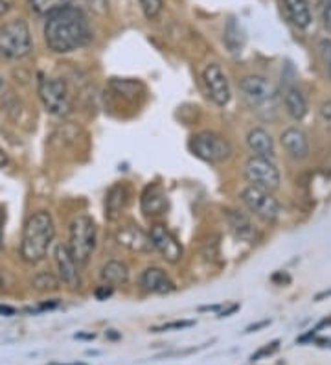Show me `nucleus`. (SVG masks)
<instances>
[{
	"label": "nucleus",
	"mask_w": 331,
	"mask_h": 365,
	"mask_svg": "<svg viewBox=\"0 0 331 365\" xmlns=\"http://www.w3.org/2000/svg\"><path fill=\"white\" fill-rule=\"evenodd\" d=\"M280 349V339H274V341L267 343L265 347H261L260 351H256L254 354L251 356V361H258L261 360V358H267V356H273V354H276Z\"/></svg>",
	"instance_id": "c85d7f7f"
},
{
	"label": "nucleus",
	"mask_w": 331,
	"mask_h": 365,
	"mask_svg": "<svg viewBox=\"0 0 331 365\" xmlns=\"http://www.w3.org/2000/svg\"><path fill=\"white\" fill-rule=\"evenodd\" d=\"M31 52L30 26L24 19H14L0 28V56L6 59H22Z\"/></svg>",
	"instance_id": "39448f33"
},
{
	"label": "nucleus",
	"mask_w": 331,
	"mask_h": 365,
	"mask_svg": "<svg viewBox=\"0 0 331 365\" xmlns=\"http://www.w3.org/2000/svg\"><path fill=\"white\" fill-rule=\"evenodd\" d=\"M243 175L252 187H260L270 192L280 187V170L270 159L256 155L248 157L243 168Z\"/></svg>",
	"instance_id": "1a4fd4ad"
},
{
	"label": "nucleus",
	"mask_w": 331,
	"mask_h": 365,
	"mask_svg": "<svg viewBox=\"0 0 331 365\" xmlns=\"http://www.w3.org/2000/svg\"><path fill=\"white\" fill-rule=\"evenodd\" d=\"M324 327H331V316H330V317H326V319L320 321V323H318V325L315 327L313 330H315V332H318V330H322Z\"/></svg>",
	"instance_id": "ea45409f"
},
{
	"label": "nucleus",
	"mask_w": 331,
	"mask_h": 365,
	"mask_svg": "<svg viewBox=\"0 0 331 365\" xmlns=\"http://www.w3.org/2000/svg\"><path fill=\"white\" fill-rule=\"evenodd\" d=\"M129 190L124 182H116L109 188L105 197V218L107 222H118L127 207Z\"/></svg>",
	"instance_id": "dca6fc26"
},
{
	"label": "nucleus",
	"mask_w": 331,
	"mask_h": 365,
	"mask_svg": "<svg viewBox=\"0 0 331 365\" xmlns=\"http://www.w3.org/2000/svg\"><path fill=\"white\" fill-rule=\"evenodd\" d=\"M39 98L44 109L56 116H66L72 113L70 94L66 83L59 78H43L39 80Z\"/></svg>",
	"instance_id": "6e6552de"
},
{
	"label": "nucleus",
	"mask_w": 331,
	"mask_h": 365,
	"mask_svg": "<svg viewBox=\"0 0 331 365\" xmlns=\"http://www.w3.org/2000/svg\"><path fill=\"white\" fill-rule=\"evenodd\" d=\"M239 197H241L243 205L263 222H276L280 218L282 207H280L278 200L273 196L270 190L248 185V187L243 188Z\"/></svg>",
	"instance_id": "0eeeda50"
},
{
	"label": "nucleus",
	"mask_w": 331,
	"mask_h": 365,
	"mask_svg": "<svg viewBox=\"0 0 331 365\" xmlns=\"http://www.w3.org/2000/svg\"><path fill=\"white\" fill-rule=\"evenodd\" d=\"M96 223L90 216H78L70 223V238L68 250L80 266H87L94 250H96Z\"/></svg>",
	"instance_id": "20e7f679"
},
{
	"label": "nucleus",
	"mask_w": 331,
	"mask_h": 365,
	"mask_svg": "<svg viewBox=\"0 0 331 365\" xmlns=\"http://www.w3.org/2000/svg\"><path fill=\"white\" fill-rule=\"evenodd\" d=\"M31 286H33L37 292H58L59 281L52 275V273L43 272L37 273V275L31 279Z\"/></svg>",
	"instance_id": "393cba45"
},
{
	"label": "nucleus",
	"mask_w": 331,
	"mask_h": 365,
	"mask_svg": "<svg viewBox=\"0 0 331 365\" xmlns=\"http://www.w3.org/2000/svg\"><path fill=\"white\" fill-rule=\"evenodd\" d=\"M53 257H56V266H58L59 279H61L68 288H80V264L75 262V259L72 257L68 245L59 244L58 247H56Z\"/></svg>",
	"instance_id": "f8f14e48"
},
{
	"label": "nucleus",
	"mask_w": 331,
	"mask_h": 365,
	"mask_svg": "<svg viewBox=\"0 0 331 365\" xmlns=\"http://www.w3.org/2000/svg\"><path fill=\"white\" fill-rule=\"evenodd\" d=\"M56 236V225L48 212L39 210L31 214L24 223L21 242V257L26 264H37L48 255L50 245Z\"/></svg>",
	"instance_id": "f03ea898"
},
{
	"label": "nucleus",
	"mask_w": 331,
	"mask_h": 365,
	"mask_svg": "<svg viewBox=\"0 0 331 365\" xmlns=\"http://www.w3.org/2000/svg\"><path fill=\"white\" fill-rule=\"evenodd\" d=\"M93 39L90 26L80 8L66 6L46 17L44 24V41L52 52L68 53L83 48Z\"/></svg>",
	"instance_id": "f257e3e1"
},
{
	"label": "nucleus",
	"mask_w": 331,
	"mask_h": 365,
	"mask_svg": "<svg viewBox=\"0 0 331 365\" xmlns=\"http://www.w3.org/2000/svg\"><path fill=\"white\" fill-rule=\"evenodd\" d=\"M142 212L146 216H160V214L166 212L168 209V197L164 194L162 187L160 185H149V187L144 190L140 200Z\"/></svg>",
	"instance_id": "a211bd4d"
},
{
	"label": "nucleus",
	"mask_w": 331,
	"mask_h": 365,
	"mask_svg": "<svg viewBox=\"0 0 331 365\" xmlns=\"http://www.w3.org/2000/svg\"><path fill=\"white\" fill-rule=\"evenodd\" d=\"M287 17L296 28L305 30L311 24V8L308 0H283Z\"/></svg>",
	"instance_id": "412c9836"
},
{
	"label": "nucleus",
	"mask_w": 331,
	"mask_h": 365,
	"mask_svg": "<svg viewBox=\"0 0 331 365\" xmlns=\"http://www.w3.org/2000/svg\"><path fill=\"white\" fill-rule=\"evenodd\" d=\"M190 150L197 159L210 163V165L225 163L234 153L232 144L223 135L214 133V131H201V133L194 135L190 138Z\"/></svg>",
	"instance_id": "423d86ee"
},
{
	"label": "nucleus",
	"mask_w": 331,
	"mask_h": 365,
	"mask_svg": "<svg viewBox=\"0 0 331 365\" xmlns=\"http://www.w3.org/2000/svg\"><path fill=\"white\" fill-rule=\"evenodd\" d=\"M315 343H317L318 347L331 349V339H327V338H317V339H315Z\"/></svg>",
	"instance_id": "58836bf2"
},
{
	"label": "nucleus",
	"mask_w": 331,
	"mask_h": 365,
	"mask_svg": "<svg viewBox=\"0 0 331 365\" xmlns=\"http://www.w3.org/2000/svg\"><path fill=\"white\" fill-rule=\"evenodd\" d=\"M151 244H153V250L159 251L162 255V259L169 264L181 262L182 259V250L181 242L177 240L175 235L169 231L164 223H153L149 231Z\"/></svg>",
	"instance_id": "9d476101"
},
{
	"label": "nucleus",
	"mask_w": 331,
	"mask_h": 365,
	"mask_svg": "<svg viewBox=\"0 0 331 365\" xmlns=\"http://www.w3.org/2000/svg\"><path fill=\"white\" fill-rule=\"evenodd\" d=\"M116 242L120 245L127 247L129 251H135V253H149L153 251V244H151V238L146 231H142L138 225L135 223H127V225H122V227L116 231Z\"/></svg>",
	"instance_id": "ddd939ff"
},
{
	"label": "nucleus",
	"mask_w": 331,
	"mask_h": 365,
	"mask_svg": "<svg viewBox=\"0 0 331 365\" xmlns=\"http://www.w3.org/2000/svg\"><path fill=\"white\" fill-rule=\"evenodd\" d=\"M4 245V210L0 209V251Z\"/></svg>",
	"instance_id": "e433bc0d"
},
{
	"label": "nucleus",
	"mask_w": 331,
	"mask_h": 365,
	"mask_svg": "<svg viewBox=\"0 0 331 365\" xmlns=\"http://www.w3.org/2000/svg\"><path fill=\"white\" fill-rule=\"evenodd\" d=\"M140 286L149 294L157 295H168L172 292H175V282L169 279V275L164 272L162 267L151 266L146 267L140 275Z\"/></svg>",
	"instance_id": "4468645a"
},
{
	"label": "nucleus",
	"mask_w": 331,
	"mask_h": 365,
	"mask_svg": "<svg viewBox=\"0 0 331 365\" xmlns=\"http://www.w3.org/2000/svg\"><path fill=\"white\" fill-rule=\"evenodd\" d=\"M203 81L204 87H206L208 91V96H210V100H212L216 106L225 107L226 103L230 102L232 93H230L228 78H226V74L217 63H210V65L204 68Z\"/></svg>",
	"instance_id": "9b49d317"
},
{
	"label": "nucleus",
	"mask_w": 331,
	"mask_h": 365,
	"mask_svg": "<svg viewBox=\"0 0 331 365\" xmlns=\"http://www.w3.org/2000/svg\"><path fill=\"white\" fill-rule=\"evenodd\" d=\"M280 144L295 160H305L309 157V140L304 131L298 128H287L280 135Z\"/></svg>",
	"instance_id": "2eb2a0df"
},
{
	"label": "nucleus",
	"mask_w": 331,
	"mask_h": 365,
	"mask_svg": "<svg viewBox=\"0 0 331 365\" xmlns=\"http://www.w3.org/2000/svg\"><path fill=\"white\" fill-rule=\"evenodd\" d=\"M147 19H157L162 11V0H138Z\"/></svg>",
	"instance_id": "cd10ccee"
},
{
	"label": "nucleus",
	"mask_w": 331,
	"mask_h": 365,
	"mask_svg": "<svg viewBox=\"0 0 331 365\" xmlns=\"http://www.w3.org/2000/svg\"><path fill=\"white\" fill-rule=\"evenodd\" d=\"M0 85H2V78H0Z\"/></svg>",
	"instance_id": "a18cd8bd"
},
{
	"label": "nucleus",
	"mask_w": 331,
	"mask_h": 365,
	"mask_svg": "<svg viewBox=\"0 0 331 365\" xmlns=\"http://www.w3.org/2000/svg\"><path fill=\"white\" fill-rule=\"evenodd\" d=\"M100 277L105 284H110L112 288L124 286L129 282V267L120 260H109L100 269Z\"/></svg>",
	"instance_id": "4be33fe9"
},
{
	"label": "nucleus",
	"mask_w": 331,
	"mask_h": 365,
	"mask_svg": "<svg viewBox=\"0 0 331 365\" xmlns=\"http://www.w3.org/2000/svg\"><path fill=\"white\" fill-rule=\"evenodd\" d=\"M75 338L78 339H94L96 338V334H75Z\"/></svg>",
	"instance_id": "37998d69"
},
{
	"label": "nucleus",
	"mask_w": 331,
	"mask_h": 365,
	"mask_svg": "<svg viewBox=\"0 0 331 365\" xmlns=\"http://www.w3.org/2000/svg\"><path fill=\"white\" fill-rule=\"evenodd\" d=\"M70 4L72 0H30L31 9H33L37 15H46V17H48L50 14H53V11L66 8V6Z\"/></svg>",
	"instance_id": "b1692460"
},
{
	"label": "nucleus",
	"mask_w": 331,
	"mask_h": 365,
	"mask_svg": "<svg viewBox=\"0 0 331 365\" xmlns=\"http://www.w3.org/2000/svg\"><path fill=\"white\" fill-rule=\"evenodd\" d=\"M320 15H322L324 26L331 31V0H322L320 2Z\"/></svg>",
	"instance_id": "7c9ffc66"
},
{
	"label": "nucleus",
	"mask_w": 331,
	"mask_h": 365,
	"mask_svg": "<svg viewBox=\"0 0 331 365\" xmlns=\"http://www.w3.org/2000/svg\"><path fill=\"white\" fill-rule=\"evenodd\" d=\"M269 325H270L269 319H261V321H258V323H252V325H248L245 332H247V334H251V332H258L260 329H265V327H269Z\"/></svg>",
	"instance_id": "72a5a7b5"
},
{
	"label": "nucleus",
	"mask_w": 331,
	"mask_h": 365,
	"mask_svg": "<svg viewBox=\"0 0 331 365\" xmlns=\"http://www.w3.org/2000/svg\"><path fill=\"white\" fill-rule=\"evenodd\" d=\"M223 43L230 50V53H239L243 50V46H245V31H243L241 24L238 23V19H230L226 23Z\"/></svg>",
	"instance_id": "5701e85b"
},
{
	"label": "nucleus",
	"mask_w": 331,
	"mask_h": 365,
	"mask_svg": "<svg viewBox=\"0 0 331 365\" xmlns=\"http://www.w3.org/2000/svg\"><path fill=\"white\" fill-rule=\"evenodd\" d=\"M195 325V321L190 319H181V321H169V323H164V325L153 327L151 332H168V330H184L190 329V327Z\"/></svg>",
	"instance_id": "bb28decb"
},
{
	"label": "nucleus",
	"mask_w": 331,
	"mask_h": 365,
	"mask_svg": "<svg viewBox=\"0 0 331 365\" xmlns=\"http://www.w3.org/2000/svg\"><path fill=\"white\" fill-rule=\"evenodd\" d=\"M112 294H115V288H112L110 284H105V282L94 289V295H96L98 301H107V299H109Z\"/></svg>",
	"instance_id": "2f4dec72"
},
{
	"label": "nucleus",
	"mask_w": 331,
	"mask_h": 365,
	"mask_svg": "<svg viewBox=\"0 0 331 365\" xmlns=\"http://www.w3.org/2000/svg\"><path fill=\"white\" fill-rule=\"evenodd\" d=\"M8 163H9L8 153H6L4 150H2V148H0V168H4V166L8 165Z\"/></svg>",
	"instance_id": "a19ab883"
},
{
	"label": "nucleus",
	"mask_w": 331,
	"mask_h": 365,
	"mask_svg": "<svg viewBox=\"0 0 331 365\" xmlns=\"http://www.w3.org/2000/svg\"><path fill=\"white\" fill-rule=\"evenodd\" d=\"M247 146L251 148V152L256 157L274 160V155H276L273 137H270L269 131H265L263 128H252V130L248 131Z\"/></svg>",
	"instance_id": "6ab92c4d"
},
{
	"label": "nucleus",
	"mask_w": 331,
	"mask_h": 365,
	"mask_svg": "<svg viewBox=\"0 0 331 365\" xmlns=\"http://www.w3.org/2000/svg\"><path fill=\"white\" fill-rule=\"evenodd\" d=\"M239 93L252 111L263 118H270L278 109V93L267 78L263 76H245L239 80Z\"/></svg>",
	"instance_id": "7ed1b4c3"
},
{
	"label": "nucleus",
	"mask_w": 331,
	"mask_h": 365,
	"mask_svg": "<svg viewBox=\"0 0 331 365\" xmlns=\"http://www.w3.org/2000/svg\"><path fill=\"white\" fill-rule=\"evenodd\" d=\"M320 115H322L324 120L331 122V100H327V102H324L320 106Z\"/></svg>",
	"instance_id": "f704fd0d"
},
{
	"label": "nucleus",
	"mask_w": 331,
	"mask_h": 365,
	"mask_svg": "<svg viewBox=\"0 0 331 365\" xmlns=\"http://www.w3.org/2000/svg\"><path fill=\"white\" fill-rule=\"evenodd\" d=\"M320 53H322V59L324 63H326V68H327V74H330L331 78V41L327 39H322L320 41Z\"/></svg>",
	"instance_id": "c756f323"
},
{
	"label": "nucleus",
	"mask_w": 331,
	"mask_h": 365,
	"mask_svg": "<svg viewBox=\"0 0 331 365\" xmlns=\"http://www.w3.org/2000/svg\"><path fill=\"white\" fill-rule=\"evenodd\" d=\"M270 281H273L274 284H282L283 286V284H289V282H291V277L287 275V273H283V272H278V273H274Z\"/></svg>",
	"instance_id": "473e14b6"
},
{
	"label": "nucleus",
	"mask_w": 331,
	"mask_h": 365,
	"mask_svg": "<svg viewBox=\"0 0 331 365\" xmlns=\"http://www.w3.org/2000/svg\"><path fill=\"white\" fill-rule=\"evenodd\" d=\"M0 316H15V308L0 304Z\"/></svg>",
	"instance_id": "4c0bfd02"
},
{
	"label": "nucleus",
	"mask_w": 331,
	"mask_h": 365,
	"mask_svg": "<svg viewBox=\"0 0 331 365\" xmlns=\"http://www.w3.org/2000/svg\"><path fill=\"white\" fill-rule=\"evenodd\" d=\"M52 365H87V364H52Z\"/></svg>",
	"instance_id": "c03bdc74"
},
{
	"label": "nucleus",
	"mask_w": 331,
	"mask_h": 365,
	"mask_svg": "<svg viewBox=\"0 0 331 365\" xmlns=\"http://www.w3.org/2000/svg\"><path fill=\"white\" fill-rule=\"evenodd\" d=\"M239 310V304H230L228 308H223V310H219V314H217V317H228L230 314H234Z\"/></svg>",
	"instance_id": "c9c22d12"
},
{
	"label": "nucleus",
	"mask_w": 331,
	"mask_h": 365,
	"mask_svg": "<svg viewBox=\"0 0 331 365\" xmlns=\"http://www.w3.org/2000/svg\"><path fill=\"white\" fill-rule=\"evenodd\" d=\"M225 216H226V222H228L230 231L234 232L236 238H239V240L243 242L256 240V227L252 225L248 216H245V214L232 209L225 210Z\"/></svg>",
	"instance_id": "aec40b11"
},
{
	"label": "nucleus",
	"mask_w": 331,
	"mask_h": 365,
	"mask_svg": "<svg viewBox=\"0 0 331 365\" xmlns=\"http://www.w3.org/2000/svg\"><path fill=\"white\" fill-rule=\"evenodd\" d=\"M282 100L283 106H285L287 115L291 116L293 120H304L309 111L308 100H305V94L296 85H287L282 93Z\"/></svg>",
	"instance_id": "f3484780"
},
{
	"label": "nucleus",
	"mask_w": 331,
	"mask_h": 365,
	"mask_svg": "<svg viewBox=\"0 0 331 365\" xmlns=\"http://www.w3.org/2000/svg\"><path fill=\"white\" fill-rule=\"evenodd\" d=\"M110 87L118 94H125V96H135L138 91H142V85L132 80H112Z\"/></svg>",
	"instance_id": "a878e982"
},
{
	"label": "nucleus",
	"mask_w": 331,
	"mask_h": 365,
	"mask_svg": "<svg viewBox=\"0 0 331 365\" xmlns=\"http://www.w3.org/2000/svg\"><path fill=\"white\" fill-rule=\"evenodd\" d=\"M8 11V2L6 0H0V17Z\"/></svg>",
	"instance_id": "79ce46f5"
}]
</instances>
